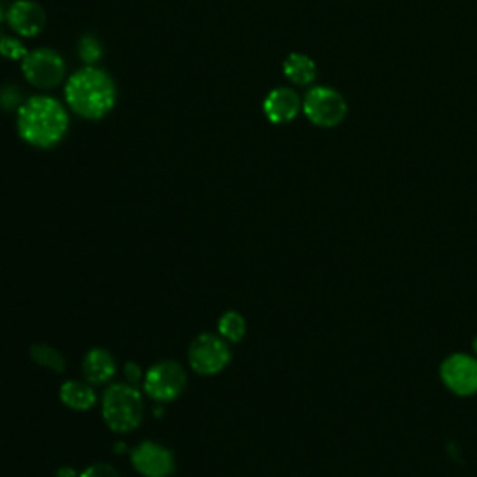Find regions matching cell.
I'll return each instance as SVG.
<instances>
[{
    "label": "cell",
    "instance_id": "1",
    "mask_svg": "<svg viewBox=\"0 0 477 477\" xmlns=\"http://www.w3.org/2000/svg\"><path fill=\"white\" fill-rule=\"evenodd\" d=\"M68 129V110L49 95H32L17 109V133L32 148L51 149L63 140Z\"/></svg>",
    "mask_w": 477,
    "mask_h": 477
},
{
    "label": "cell",
    "instance_id": "2",
    "mask_svg": "<svg viewBox=\"0 0 477 477\" xmlns=\"http://www.w3.org/2000/svg\"><path fill=\"white\" fill-rule=\"evenodd\" d=\"M66 103L81 118L103 119L116 105V84L112 77L95 66H86L73 73L66 84Z\"/></svg>",
    "mask_w": 477,
    "mask_h": 477
},
{
    "label": "cell",
    "instance_id": "3",
    "mask_svg": "<svg viewBox=\"0 0 477 477\" xmlns=\"http://www.w3.org/2000/svg\"><path fill=\"white\" fill-rule=\"evenodd\" d=\"M103 420L114 433H129L137 429L144 418V399L137 386L116 383L103 396Z\"/></svg>",
    "mask_w": 477,
    "mask_h": 477
},
{
    "label": "cell",
    "instance_id": "4",
    "mask_svg": "<svg viewBox=\"0 0 477 477\" xmlns=\"http://www.w3.org/2000/svg\"><path fill=\"white\" fill-rule=\"evenodd\" d=\"M230 360L232 351L228 341L211 332L200 334L188 347V366L204 377L220 373L230 364Z\"/></svg>",
    "mask_w": 477,
    "mask_h": 477
},
{
    "label": "cell",
    "instance_id": "5",
    "mask_svg": "<svg viewBox=\"0 0 477 477\" xmlns=\"http://www.w3.org/2000/svg\"><path fill=\"white\" fill-rule=\"evenodd\" d=\"M21 68L26 82L40 90L58 86L63 75H66L63 58L56 51L47 47L28 51V54L21 60Z\"/></svg>",
    "mask_w": 477,
    "mask_h": 477
},
{
    "label": "cell",
    "instance_id": "6",
    "mask_svg": "<svg viewBox=\"0 0 477 477\" xmlns=\"http://www.w3.org/2000/svg\"><path fill=\"white\" fill-rule=\"evenodd\" d=\"M186 386V373L181 364L163 360L153 364L144 375V392L158 403L174 401Z\"/></svg>",
    "mask_w": 477,
    "mask_h": 477
},
{
    "label": "cell",
    "instance_id": "7",
    "mask_svg": "<svg viewBox=\"0 0 477 477\" xmlns=\"http://www.w3.org/2000/svg\"><path fill=\"white\" fill-rule=\"evenodd\" d=\"M302 110L313 125L336 127L347 116V103L339 91L327 86H315L308 90Z\"/></svg>",
    "mask_w": 477,
    "mask_h": 477
},
{
    "label": "cell",
    "instance_id": "8",
    "mask_svg": "<svg viewBox=\"0 0 477 477\" xmlns=\"http://www.w3.org/2000/svg\"><path fill=\"white\" fill-rule=\"evenodd\" d=\"M440 378L444 386L461 397L477 394V357L455 353L440 366Z\"/></svg>",
    "mask_w": 477,
    "mask_h": 477
},
{
    "label": "cell",
    "instance_id": "9",
    "mask_svg": "<svg viewBox=\"0 0 477 477\" xmlns=\"http://www.w3.org/2000/svg\"><path fill=\"white\" fill-rule=\"evenodd\" d=\"M131 464L144 477H168L176 470L174 453L151 440L140 442L131 452Z\"/></svg>",
    "mask_w": 477,
    "mask_h": 477
},
{
    "label": "cell",
    "instance_id": "10",
    "mask_svg": "<svg viewBox=\"0 0 477 477\" xmlns=\"http://www.w3.org/2000/svg\"><path fill=\"white\" fill-rule=\"evenodd\" d=\"M6 21L17 36L36 38L47 24V15L34 0H14L6 12Z\"/></svg>",
    "mask_w": 477,
    "mask_h": 477
},
{
    "label": "cell",
    "instance_id": "11",
    "mask_svg": "<svg viewBox=\"0 0 477 477\" xmlns=\"http://www.w3.org/2000/svg\"><path fill=\"white\" fill-rule=\"evenodd\" d=\"M302 109V101L299 93L291 88H274L263 101L265 118L271 123L283 125L293 121Z\"/></svg>",
    "mask_w": 477,
    "mask_h": 477
},
{
    "label": "cell",
    "instance_id": "12",
    "mask_svg": "<svg viewBox=\"0 0 477 477\" xmlns=\"http://www.w3.org/2000/svg\"><path fill=\"white\" fill-rule=\"evenodd\" d=\"M82 375L90 385H107L116 375V360L107 348H90L82 360Z\"/></svg>",
    "mask_w": 477,
    "mask_h": 477
},
{
    "label": "cell",
    "instance_id": "13",
    "mask_svg": "<svg viewBox=\"0 0 477 477\" xmlns=\"http://www.w3.org/2000/svg\"><path fill=\"white\" fill-rule=\"evenodd\" d=\"M60 399L72 410H90L93 405L98 403V396H95L90 383H82V380H66L60 386Z\"/></svg>",
    "mask_w": 477,
    "mask_h": 477
},
{
    "label": "cell",
    "instance_id": "14",
    "mask_svg": "<svg viewBox=\"0 0 477 477\" xmlns=\"http://www.w3.org/2000/svg\"><path fill=\"white\" fill-rule=\"evenodd\" d=\"M283 75L297 86H308L317 75L315 62L302 52H291L283 62Z\"/></svg>",
    "mask_w": 477,
    "mask_h": 477
},
{
    "label": "cell",
    "instance_id": "15",
    "mask_svg": "<svg viewBox=\"0 0 477 477\" xmlns=\"http://www.w3.org/2000/svg\"><path fill=\"white\" fill-rule=\"evenodd\" d=\"M30 357L38 366L51 369L54 373H62L63 367H66V362H63L62 353L58 348L47 345V343H38L30 347Z\"/></svg>",
    "mask_w": 477,
    "mask_h": 477
},
{
    "label": "cell",
    "instance_id": "16",
    "mask_svg": "<svg viewBox=\"0 0 477 477\" xmlns=\"http://www.w3.org/2000/svg\"><path fill=\"white\" fill-rule=\"evenodd\" d=\"M218 334L226 341L239 343L246 336V321L239 311H226L218 320Z\"/></svg>",
    "mask_w": 477,
    "mask_h": 477
},
{
    "label": "cell",
    "instance_id": "17",
    "mask_svg": "<svg viewBox=\"0 0 477 477\" xmlns=\"http://www.w3.org/2000/svg\"><path fill=\"white\" fill-rule=\"evenodd\" d=\"M79 56L84 60L86 66H93L95 62H100V58L103 56V47L100 40L93 36H84L79 42Z\"/></svg>",
    "mask_w": 477,
    "mask_h": 477
},
{
    "label": "cell",
    "instance_id": "18",
    "mask_svg": "<svg viewBox=\"0 0 477 477\" xmlns=\"http://www.w3.org/2000/svg\"><path fill=\"white\" fill-rule=\"evenodd\" d=\"M26 54L28 51L17 38L3 36V40H0V56H5L8 60H23Z\"/></svg>",
    "mask_w": 477,
    "mask_h": 477
},
{
    "label": "cell",
    "instance_id": "19",
    "mask_svg": "<svg viewBox=\"0 0 477 477\" xmlns=\"http://www.w3.org/2000/svg\"><path fill=\"white\" fill-rule=\"evenodd\" d=\"M79 477H119V473L110 466V464H105V463H95L88 468H84Z\"/></svg>",
    "mask_w": 477,
    "mask_h": 477
},
{
    "label": "cell",
    "instance_id": "20",
    "mask_svg": "<svg viewBox=\"0 0 477 477\" xmlns=\"http://www.w3.org/2000/svg\"><path fill=\"white\" fill-rule=\"evenodd\" d=\"M123 373H125L127 383L133 385V386H137L140 383V380H142V369L135 362H127L125 367H123Z\"/></svg>",
    "mask_w": 477,
    "mask_h": 477
},
{
    "label": "cell",
    "instance_id": "21",
    "mask_svg": "<svg viewBox=\"0 0 477 477\" xmlns=\"http://www.w3.org/2000/svg\"><path fill=\"white\" fill-rule=\"evenodd\" d=\"M56 477H79L77 472L73 468H60L56 472Z\"/></svg>",
    "mask_w": 477,
    "mask_h": 477
},
{
    "label": "cell",
    "instance_id": "22",
    "mask_svg": "<svg viewBox=\"0 0 477 477\" xmlns=\"http://www.w3.org/2000/svg\"><path fill=\"white\" fill-rule=\"evenodd\" d=\"M472 351H473V355L477 357V336H475L473 341H472Z\"/></svg>",
    "mask_w": 477,
    "mask_h": 477
},
{
    "label": "cell",
    "instance_id": "23",
    "mask_svg": "<svg viewBox=\"0 0 477 477\" xmlns=\"http://www.w3.org/2000/svg\"><path fill=\"white\" fill-rule=\"evenodd\" d=\"M6 19V12L3 10V6H0V23H3Z\"/></svg>",
    "mask_w": 477,
    "mask_h": 477
},
{
    "label": "cell",
    "instance_id": "24",
    "mask_svg": "<svg viewBox=\"0 0 477 477\" xmlns=\"http://www.w3.org/2000/svg\"><path fill=\"white\" fill-rule=\"evenodd\" d=\"M0 40H3V36H0Z\"/></svg>",
    "mask_w": 477,
    "mask_h": 477
}]
</instances>
